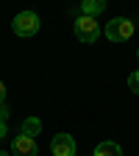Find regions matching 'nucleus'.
I'll list each match as a JSON object with an SVG mask.
<instances>
[{"instance_id": "nucleus-1", "label": "nucleus", "mask_w": 139, "mask_h": 156, "mask_svg": "<svg viewBox=\"0 0 139 156\" xmlns=\"http://www.w3.org/2000/svg\"><path fill=\"white\" fill-rule=\"evenodd\" d=\"M134 31H136V25H134V20H128V17H114L111 23L106 25V39L109 42H128V39L134 36Z\"/></svg>"}, {"instance_id": "nucleus-2", "label": "nucleus", "mask_w": 139, "mask_h": 156, "mask_svg": "<svg viewBox=\"0 0 139 156\" xmlns=\"http://www.w3.org/2000/svg\"><path fill=\"white\" fill-rule=\"evenodd\" d=\"M75 36H78V42H84V45L97 42V36H100V23L81 14V17L75 20Z\"/></svg>"}, {"instance_id": "nucleus-3", "label": "nucleus", "mask_w": 139, "mask_h": 156, "mask_svg": "<svg viewBox=\"0 0 139 156\" xmlns=\"http://www.w3.org/2000/svg\"><path fill=\"white\" fill-rule=\"evenodd\" d=\"M11 31L17 36H33L39 31V14L36 11H19L11 23Z\"/></svg>"}, {"instance_id": "nucleus-4", "label": "nucleus", "mask_w": 139, "mask_h": 156, "mask_svg": "<svg viewBox=\"0 0 139 156\" xmlns=\"http://www.w3.org/2000/svg\"><path fill=\"white\" fill-rule=\"evenodd\" d=\"M50 151L53 156H75V140H72V134H56L53 136V142H50Z\"/></svg>"}, {"instance_id": "nucleus-5", "label": "nucleus", "mask_w": 139, "mask_h": 156, "mask_svg": "<svg viewBox=\"0 0 139 156\" xmlns=\"http://www.w3.org/2000/svg\"><path fill=\"white\" fill-rule=\"evenodd\" d=\"M11 153L14 156H36L39 153L36 140H31V136H25V134H17L11 140Z\"/></svg>"}, {"instance_id": "nucleus-6", "label": "nucleus", "mask_w": 139, "mask_h": 156, "mask_svg": "<svg viewBox=\"0 0 139 156\" xmlns=\"http://www.w3.org/2000/svg\"><path fill=\"white\" fill-rule=\"evenodd\" d=\"M81 11H84V17H97V14H103L106 11V3H103V0H84V3H81Z\"/></svg>"}, {"instance_id": "nucleus-7", "label": "nucleus", "mask_w": 139, "mask_h": 156, "mask_svg": "<svg viewBox=\"0 0 139 156\" xmlns=\"http://www.w3.org/2000/svg\"><path fill=\"white\" fill-rule=\"evenodd\" d=\"M92 156H123V148L117 145V142H111V140H106V142H100V145L95 148Z\"/></svg>"}, {"instance_id": "nucleus-8", "label": "nucleus", "mask_w": 139, "mask_h": 156, "mask_svg": "<svg viewBox=\"0 0 139 156\" xmlns=\"http://www.w3.org/2000/svg\"><path fill=\"white\" fill-rule=\"evenodd\" d=\"M42 131V123H39V117H28V120H23V126H19V134L31 136V140H36V134Z\"/></svg>"}, {"instance_id": "nucleus-9", "label": "nucleus", "mask_w": 139, "mask_h": 156, "mask_svg": "<svg viewBox=\"0 0 139 156\" xmlns=\"http://www.w3.org/2000/svg\"><path fill=\"white\" fill-rule=\"evenodd\" d=\"M128 87H131L134 95H139V70H134V73L128 75Z\"/></svg>"}, {"instance_id": "nucleus-10", "label": "nucleus", "mask_w": 139, "mask_h": 156, "mask_svg": "<svg viewBox=\"0 0 139 156\" xmlns=\"http://www.w3.org/2000/svg\"><path fill=\"white\" fill-rule=\"evenodd\" d=\"M9 120V106H6V101L0 103V123H6Z\"/></svg>"}, {"instance_id": "nucleus-11", "label": "nucleus", "mask_w": 139, "mask_h": 156, "mask_svg": "<svg viewBox=\"0 0 139 156\" xmlns=\"http://www.w3.org/2000/svg\"><path fill=\"white\" fill-rule=\"evenodd\" d=\"M6 101V87H3V81H0V103Z\"/></svg>"}, {"instance_id": "nucleus-12", "label": "nucleus", "mask_w": 139, "mask_h": 156, "mask_svg": "<svg viewBox=\"0 0 139 156\" xmlns=\"http://www.w3.org/2000/svg\"><path fill=\"white\" fill-rule=\"evenodd\" d=\"M6 131H9V128H6V123H0V140L6 136Z\"/></svg>"}, {"instance_id": "nucleus-13", "label": "nucleus", "mask_w": 139, "mask_h": 156, "mask_svg": "<svg viewBox=\"0 0 139 156\" xmlns=\"http://www.w3.org/2000/svg\"><path fill=\"white\" fill-rule=\"evenodd\" d=\"M0 156H9V153H6V151H0Z\"/></svg>"}, {"instance_id": "nucleus-14", "label": "nucleus", "mask_w": 139, "mask_h": 156, "mask_svg": "<svg viewBox=\"0 0 139 156\" xmlns=\"http://www.w3.org/2000/svg\"><path fill=\"white\" fill-rule=\"evenodd\" d=\"M136 58H139V50H136Z\"/></svg>"}]
</instances>
